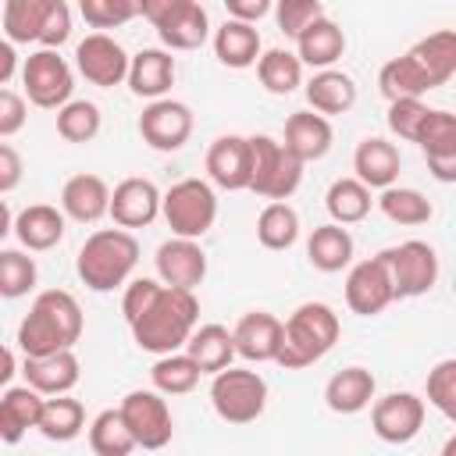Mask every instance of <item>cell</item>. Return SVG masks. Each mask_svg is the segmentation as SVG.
Returning <instances> with one entry per match:
<instances>
[{
    "label": "cell",
    "mask_w": 456,
    "mask_h": 456,
    "mask_svg": "<svg viewBox=\"0 0 456 456\" xmlns=\"http://www.w3.org/2000/svg\"><path fill=\"white\" fill-rule=\"evenodd\" d=\"M392 299H395V289H392V274H388L381 253L349 267V278H346V303H349L353 314H360V317H378Z\"/></svg>",
    "instance_id": "obj_15"
},
{
    "label": "cell",
    "mask_w": 456,
    "mask_h": 456,
    "mask_svg": "<svg viewBox=\"0 0 456 456\" xmlns=\"http://www.w3.org/2000/svg\"><path fill=\"white\" fill-rule=\"evenodd\" d=\"M89 449L96 456H128L135 449V438L121 417V410H103L89 424Z\"/></svg>",
    "instance_id": "obj_42"
},
{
    "label": "cell",
    "mask_w": 456,
    "mask_h": 456,
    "mask_svg": "<svg viewBox=\"0 0 456 456\" xmlns=\"http://www.w3.org/2000/svg\"><path fill=\"white\" fill-rule=\"evenodd\" d=\"M36 260L25 256L21 249H4L0 253V296L4 299H18V296H28L36 289Z\"/></svg>",
    "instance_id": "obj_44"
},
{
    "label": "cell",
    "mask_w": 456,
    "mask_h": 456,
    "mask_svg": "<svg viewBox=\"0 0 456 456\" xmlns=\"http://www.w3.org/2000/svg\"><path fill=\"white\" fill-rule=\"evenodd\" d=\"M68 36H71V11L64 0H50L46 18H43V32H39L43 50H57L61 43H68Z\"/></svg>",
    "instance_id": "obj_51"
},
{
    "label": "cell",
    "mask_w": 456,
    "mask_h": 456,
    "mask_svg": "<svg viewBox=\"0 0 456 456\" xmlns=\"http://www.w3.org/2000/svg\"><path fill=\"white\" fill-rule=\"evenodd\" d=\"M378 207H381V214H385L388 221L406 224V228L428 224L431 214H435L431 200H428L424 192H417V189H406V185H392V189H385V192L378 196Z\"/></svg>",
    "instance_id": "obj_39"
},
{
    "label": "cell",
    "mask_w": 456,
    "mask_h": 456,
    "mask_svg": "<svg viewBox=\"0 0 456 456\" xmlns=\"http://www.w3.org/2000/svg\"><path fill=\"white\" fill-rule=\"evenodd\" d=\"M331 139H335V132H331V125H328L324 114H317V110H296L285 121L281 146L292 157H299L303 164H310V160H321L331 150Z\"/></svg>",
    "instance_id": "obj_23"
},
{
    "label": "cell",
    "mask_w": 456,
    "mask_h": 456,
    "mask_svg": "<svg viewBox=\"0 0 456 456\" xmlns=\"http://www.w3.org/2000/svg\"><path fill=\"white\" fill-rule=\"evenodd\" d=\"M452 292H456V278H452Z\"/></svg>",
    "instance_id": "obj_58"
},
{
    "label": "cell",
    "mask_w": 456,
    "mask_h": 456,
    "mask_svg": "<svg viewBox=\"0 0 456 456\" xmlns=\"http://www.w3.org/2000/svg\"><path fill=\"white\" fill-rule=\"evenodd\" d=\"M346 53V32L331 21V18H321L314 21L299 39H296V57L317 71H328L338 57Z\"/></svg>",
    "instance_id": "obj_30"
},
{
    "label": "cell",
    "mask_w": 456,
    "mask_h": 456,
    "mask_svg": "<svg viewBox=\"0 0 456 456\" xmlns=\"http://www.w3.org/2000/svg\"><path fill=\"white\" fill-rule=\"evenodd\" d=\"M210 403H214V413L221 420H228V424H249L267 406V381L256 370L228 367V370L214 374V381H210Z\"/></svg>",
    "instance_id": "obj_8"
},
{
    "label": "cell",
    "mask_w": 456,
    "mask_h": 456,
    "mask_svg": "<svg viewBox=\"0 0 456 456\" xmlns=\"http://www.w3.org/2000/svg\"><path fill=\"white\" fill-rule=\"evenodd\" d=\"M214 53L224 68H249L256 64L264 53H260V32L246 21H235L228 18L217 32H214Z\"/></svg>",
    "instance_id": "obj_33"
},
{
    "label": "cell",
    "mask_w": 456,
    "mask_h": 456,
    "mask_svg": "<svg viewBox=\"0 0 456 456\" xmlns=\"http://www.w3.org/2000/svg\"><path fill=\"white\" fill-rule=\"evenodd\" d=\"M164 207V196L160 189L150 182V178H125L114 185V196H110V217L118 228H146L153 224V217L160 214Z\"/></svg>",
    "instance_id": "obj_19"
},
{
    "label": "cell",
    "mask_w": 456,
    "mask_h": 456,
    "mask_svg": "<svg viewBox=\"0 0 456 456\" xmlns=\"http://www.w3.org/2000/svg\"><path fill=\"white\" fill-rule=\"evenodd\" d=\"M14 68H18V57H14V43H0V86H7L11 82V75H14Z\"/></svg>",
    "instance_id": "obj_55"
},
{
    "label": "cell",
    "mask_w": 456,
    "mask_h": 456,
    "mask_svg": "<svg viewBox=\"0 0 456 456\" xmlns=\"http://www.w3.org/2000/svg\"><path fill=\"white\" fill-rule=\"evenodd\" d=\"M86 428V410L78 399L71 395H53L46 399L43 406V417H39V435L50 438V442H71L78 438Z\"/></svg>",
    "instance_id": "obj_38"
},
{
    "label": "cell",
    "mask_w": 456,
    "mask_h": 456,
    "mask_svg": "<svg viewBox=\"0 0 456 456\" xmlns=\"http://www.w3.org/2000/svg\"><path fill=\"white\" fill-rule=\"evenodd\" d=\"M235 353L249 363H278V353L285 346V321H278L274 314L267 310H249L239 317L235 331Z\"/></svg>",
    "instance_id": "obj_16"
},
{
    "label": "cell",
    "mask_w": 456,
    "mask_h": 456,
    "mask_svg": "<svg viewBox=\"0 0 456 456\" xmlns=\"http://www.w3.org/2000/svg\"><path fill=\"white\" fill-rule=\"evenodd\" d=\"M353 171L367 189H381L385 192L399 178V150L388 139L367 135V139H360V146L353 153Z\"/></svg>",
    "instance_id": "obj_26"
},
{
    "label": "cell",
    "mask_w": 456,
    "mask_h": 456,
    "mask_svg": "<svg viewBox=\"0 0 456 456\" xmlns=\"http://www.w3.org/2000/svg\"><path fill=\"white\" fill-rule=\"evenodd\" d=\"M46 7H50V0H7L4 4L7 43H39Z\"/></svg>",
    "instance_id": "obj_43"
},
{
    "label": "cell",
    "mask_w": 456,
    "mask_h": 456,
    "mask_svg": "<svg viewBox=\"0 0 456 456\" xmlns=\"http://www.w3.org/2000/svg\"><path fill=\"white\" fill-rule=\"evenodd\" d=\"M185 353L200 363L203 374H221L232 367V360L239 356L235 353V338L224 324H200L185 346Z\"/></svg>",
    "instance_id": "obj_31"
},
{
    "label": "cell",
    "mask_w": 456,
    "mask_h": 456,
    "mask_svg": "<svg viewBox=\"0 0 456 456\" xmlns=\"http://www.w3.org/2000/svg\"><path fill=\"white\" fill-rule=\"evenodd\" d=\"M21 82H25L28 100L36 107H43V110H61V107L71 103L75 78H71L68 61L57 50H36V53H28V61L21 64Z\"/></svg>",
    "instance_id": "obj_10"
},
{
    "label": "cell",
    "mask_w": 456,
    "mask_h": 456,
    "mask_svg": "<svg viewBox=\"0 0 456 456\" xmlns=\"http://www.w3.org/2000/svg\"><path fill=\"white\" fill-rule=\"evenodd\" d=\"M78 11L93 28H118V25L132 21L135 14H142V4H132V0H82Z\"/></svg>",
    "instance_id": "obj_48"
},
{
    "label": "cell",
    "mask_w": 456,
    "mask_h": 456,
    "mask_svg": "<svg viewBox=\"0 0 456 456\" xmlns=\"http://www.w3.org/2000/svg\"><path fill=\"white\" fill-rule=\"evenodd\" d=\"M200 363L189 356V353H171V356H157L150 378H153V388L160 395H185L200 385Z\"/></svg>",
    "instance_id": "obj_40"
},
{
    "label": "cell",
    "mask_w": 456,
    "mask_h": 456,
    "mask_svg": "<svg viewBox=\"0 0 456 456\" xmlns=\"http://www.w3.org/2000/svg\"><path fill=\"white\" fill-rule=\"evenodd\" d=\"M25 118H28V107L25 100L14 93V89H0V135L11 139L25 128Z\"/></svg>",
    "instance_id": "obj_52"
},
{
    "label": "cell",
    "mask_w": 456,
    "mask_h": 456,
    "mask_svg": "<svg viewBox=\"0 0 456 456\" xmlns=\"http://www.w3.org/2000/svg\"><path fill=\"white\" fill-rule=\"evenodd\" d=\"M381 260L392 274L395 299H417V296L431 292V285L438 281V253L420 239L381 249Z\"/></svg>",
    "instance_id": "obj_9"
},
{
    "label": "cell",
    "mask_w": 456,
    "mask_h": 456,
    "mask_svg": "<svg viewBox=\"0 0 456 456\" xmlns=\"http://www.w3.org/2000/svg\"><path fill=\"white\" fill-rule=\"evenodd\" d=\"M121 417L135 438L139 449H164L175 435V420H171V410H167V399L153 388H135L121 399Z\"/></svg>",
    "instance_id": "obj_11"
},
{
    "label": "cell",
    "mask_w": 456,
    "mask_h": 456,
    "mask_svg": "<svg viewBox=\"0 0 456 456\" xmlns=\"http://www.w3.org/2000/svg\"><path fill=\"white\" fill-rule=\"evenodd\" d=\"M25 385L36 388L39 395L53 399V395H68L78 385V356L71 349L53 353V356H25Z\"/></svg>",
    "instance_id": "obj_22"
},
{
    "label": "cell",
    "mask_w": 456,
    "mask_h": 456,
    "mask_svg": "<svg viewBox=\"0 0 456 456\" xmlns=\"http://www.w3.org/2000/svg\"><path fill=\"white\" fill-rule=\"evenodd\" d=\"M256 75H260V86L274 96H289L303 86V61L281 46L274 50H264V57L256 61Z\"/></svg>",
    "instance_id": "obj_36"
},
{
    "label": "cell",
    "mask_w": 456,
    "mask_h": 456,
    "mask_svg": "<svg viewBox=\"0 0 456 456\" xmlns=\"http://www.w3.org/2000/svg\"><path fill=\"white\" fill-rule=\"evenodd\" d=\"M374 388H378V381H374V374L367 367H342V370H335L328 378L324 403H328L331 413H346L349 417V413H360V410L370 406Z\"/></svg>",
    "instance_id": "obj_27"
},
{
    "label": "cell",
    "mask_w": 456,
    "mask_h": 456,
    "mask_svg": "<svg viewBox=\"0 0 456 456\" xmlns=\"http://www.w3.org/2000/svg\"><path fill=\"white\" fill-rule=\"evenodd\" d=\"M428 403L456 424V360H438L428 370Z\"/></svg>",
    "instance_id": "obj_47"
},
{
    "label": "cell",
    "mask_w": 456,
    "mask_h": 456,
    "mask_svg": "<svg viewBox=\"0 0 456 456\" xmlns=\"http://www.w3.org/2000/svg\"><path fill=\"white\" fill-rule=\"evenodd\" d=\"M256 239L264 249H289L299 239V214L289 203H267L256 217Z\"/></svg>",
    "instance_id": "obj_41"
},
{
    "label": "cell",
    "mask_w": 456,
    "mask_h": 456,
    "mask_svg": "<svg viewBox=\"0 0 456 456\" xmlns=\"http://www.w3.org/2000/svg\"><path fill=\"white\" fill-rule=\"evenodd\" d=\"M75 68L82 71L86 82L100 86V89H110V86H121L128 78V68H132V57L125 53V46L118 39H110L107 32H93L86 36L78 46H75Z\"/></svg>",
    "instance_id": "obj_12"
},
{
    "label": "cell",
    "mask_w": 456,
    "mask_h": 456,
    "mask_svg": "<svg viewBox=\"0 0 456 456\" xmlns=\"http://www.w3.org/2000/svg\"><path fill=\"white\" fill-rule=\"evenodd\" d=\"M207 175L214 185L235 192L249 189V139L246 135H217L207 150Z\"/></svg>",
    "instance_id": "obj_20"
},
{
    "label": "cell",
    "mask_w": 456,
    "mask_h": 456,
    "mask_svg": "<svg viewBox=\"0 0 456 456\" xmlns=\"http://www.w3.org/2000/svg\"><path fill=\"white\" fill-rule=\"evenodd\" d=\"M342 335L338 314L328 303H299L285 321V346L278 353V363L285 370H303L328 356Z\"/></svg>",
    "instance_id": "obj_4"
},
{
    "label": "cell",
    "mask_w": 456,
    "mask_h": 456,
    "mask_svg": "<svg viewBox=\"0 0 456 456\" xmlns=\"http://www.w3.org/2000/svg\"><path fill=\"white\" fill-rule=\"evenodd\" d=\"M306 256L324 274H335V271L349 267V260H353V235H349V228H342L335 221L331 224H317L310 232V239H306Z\"/></svg>",
    "instance_id": "obj_32"
},
{
    "label": "cell",
    "mask_w": 456,
    "mask_h": 456,
    "mask_svg": "<svg viewBox=\"0 0 456 456\" xmlns=\"http://www.w3.org/2000/svg\"><path fill=\"white\" fill-rule=\"evenodd\" d=\"M14 235L25 249L32 253H43V249H53L61 239H64V214L50 203H32L18 214L14 221Z\"/></svg>",
    "instance_id": "obj_29"
},
{
    "label": "cell",
    "mask_w": 456,
    "mask_h": 456,
    "mask_svg": "<svg viewBox=\"0 0 456 456\" xmlns=\"http://www.w3.org/2000/svg\"><path fill=\"white\" fill-rule=\"evenodd\" d=\"M196 321H200L196 292L164 285L157 303L132 324V338H135L139 349H146L153 356H171V353L189 346V338L196 331Z\"/></svg>",
    "instance_id": "obj_2"
},
{
    "label": "cell",
    "mask_w": 456,
    "mask_h": 456,
    "mask_svg": "<svg viewBox=\"0 0 456 456\" xmlns=\"http://www.w3.org/2000/svg\"><path fill=\"white\" fill-rule=\"evenodd\" d=\"M224 7H228V18L246 21V25H253V21H260L264 14L274 11L271 0H224Z\"/></svg>",
    "instance_id": "obj_54"
},
{
    "label": "cell",
    "mask_w": 456,
    "mask_h": 456,
    "mask_svg": "<svg viewBox=\"0 0 456 456\" xmlns=\"http://www.w3.org/2000/svg\"><path fill=\"white\" fill-rule=\"evenodd\" d=\"M175 86V57L167 50H139L128 68V89L146 100H164V93Z\"/></svg>",
    "instance_id": "obj_28"
},
{
    "label": "cell",
    "mask_w": 456,
    "mask_h": 456,
    "mask_svg": "<svg viewBox=\"0 0 456 456\" xmlns=\"http://www.w3.org/2000/svg\"><path fill=\"white\" fill-rule=\"evenodd\" d=\"M43 406H46V395H39V392L28 388V385H11V388H4V395H0V438H4L7 445L21 442L28 428H39Z\"/></svg>",
    "instance_id": "obj_25"
},
{
    "label": "cell",
    "mask_w": 456,
    "mask_h": 456,
    "mask_svg": "<svg viewBox=\"0 0 456 456\" xmlns=\"http://www.w3.org/2000/svg\"><path fill=\"white\" fill-rule=\"evenodd\" d=\"M164 292V281H157V278H135V281H128L125 285V296H121V314H125V321H128V328L157 303V296Z\"/></svg>",
    "instance_id": "obj_50"
},
{
    "label": "cell",
    "mask_w": 456,
    "mask_h": 456,
    "mask_svg": "<svg viewBox=\"0 0 456 456\" xmlns=\"http://www.w3.org/2000/svg\"><path fill=\"white\" fill-rule=\"evenodd\" d=\"M406 57L417 64V71L424 75L428 89L445 86L456 75V28H438V32L417 39L406 50Z\"/></svg>",
    "instance_id": "obj_21"
},
{
    "label": "cell",
    "mask_w": 456,
    "mask_h": 456,
    "mask_svg": "<svg viewBox=\"0 0 456 456\" xmlns=\"http://www.w3.org/2000/svg\"><path fill=\"white\" fill-rule=\"evenodd\" d=\"M306 103L317 110V114H346L353 103H356V82L346 75V71H317L310 82H306Z\"/></svg>",
    "instance_id": "obj_34"
},
{
    "label": "cell",
    "mask_w": 456,
    "mask_h": 456,
    "mask_svg": "<svg viewBox=\"0 0 456 456\" xmlns=\"http://www.w3.org/2000/svg\"><path fill=\"white\" fill-rule=\"evenodd\" d=\"M370 428L388 445H406L424 428V399L413 392H388L370 410Z\"/></svg>",
    "instance_id": "obj_13"
},
{
    "label": "cell",
    "mask_w": 456,
    "mask_h": 456,
    "mask_svg": "<svg viewBox=\"0 0 456 456\" xmlns=\"http://www.w3.org/2000/svg\"><path fill=\"white\" fill-rule=\"evenodd\" d=\"M135 264H139V242L125 228L93 232L75 256V271L86 281V289H93V292H114L118 285L128 281Z\"/></svg>",
    "instance_id": "obj_3"
},
{
    "label": "cell",
    "mask_w": 456,
    "mask_h": 456,
    "mask_svg": "<svg viewBox=\"0 0 456 456\" xmlns=\"http://www.w3.org/2000/svg\"><path fill=\"white\" fill-rule=\"evenodd\" d=\"M142 18L171 50H200L210 36L207 7L196 0H142Z\"/></svg>",
    "instance_id": "obj_7"
},
{
    "label": "cell",
    "mask_w": 456,
    "mask_h": 456,
    "mask_svg": "<svg viewBox=\"0 0 456 456\" xmlns=\"http://www.w3.org/2000/svg\"><path fill=\"white\" fill-rule=\"evenodd\" d=\"M157 278L171 289H196L207 278V253L196 239H167L157 246Z\"/></svg>",
    "instance_id": "obj_18"
},
{
    "label": "cell",
    "mask_w": 456,
    "mask_h": 456,
    "mask_svg": "<svg viewBox=\"0 0 456 456\" xmlns=\"http://www.w3.org/2000/svg\"><path fill=\"white\" fill-rule=\"evenodd\" d=\"M442 456H456V435H452V438L442 445Z\"/></svg>",
    "instance_id": "obj_57"
},
{
    "label": "cell",
    "mask_w": 456,
    "mask_h": 456,
    "mask_svg": "<svg viewBox=\"0 0 456 456\" xmlns=\"http://www.w3.org/2000/svg\"><path fill=\"white\" fill-rule=\"evenodd\" d=\"M139 135L160 153H175L192 135V110L182 100H153L139 114Z\"/></svg>",
    "instance_id": "obj_14"
},
{
    "label": "cell",
    "mask_w": 456,
    "mask_h": 456,
    "mask_svg": "<svg viewBox=\"0 0 456 456\" xmlns=\"http://www.w3.org/2000/svg\"><path fill=\"white\" fill-rule=\"evenodd\" d=\"M378 89H381V96H385L388 103H399V100H420L424 93H431L428 82H424V75L417 71V64H413L406 53H403V57H392V61L381 64V71H378Z\"/></svg>",
    "instance_id": "obj_37"
},
{
    "label": "cell",
    "mask_w": 456,
    "mask_h": 456,
    "mask_svg": "<svg viewBox=\"0 0 456 456\" xmlns=\"http://www.w3.org/2000/svg\"><path fill=\"white\" fill-rule=\"evenodd\" d=\"M82 338V306L64 289H46L32 299L18 324V349L25 356H53Z\"/></svg>",
    "instance_id": "obj_1"
},
{
    "label": "cell",
    "mask_w": 456,
    "mask_h": 456,
    "mask_svg": "<svg viewBox=\"0 0 456 456\" xmlns=\"http://www.w3.org/2000/svg\"><path fill=\"white\" fill-rule=\"evenodd\" d=\"M431 107L424 100H399V103H388V128L392 135L406 139V142H417L424 121H428Z\"/></svg>",
    "instance_id": "obj_49"
},
{
    "label": "cell",
    "mask_w": 456,
    "mask_h": 456,
    "mask_svg": "<svg viewBox=\"0 0 456 456\" xmlns=\"http://www.w3.org/2000/svg\"><path fill=\"white\" fill-rule=\"evenodd\" d=\"M11 374H14V353H11V349H4V370H0V381L7 385V381H11Z\"/></svg>",
    "instance_id": "obj_56"
},
{
    "label": "cell",
    "mask_w": 456,
    "mask_h": 456,
    "mask_svg": "<svg viewBox=\"0 0 456 456\" xmlns=\"http://www.w3.org/2000/svg\"><path fill=\"white\" fill-rule=\"evenodd\" d=\"M100 132V107L89 100H71L57 110V135L68 142H89Z\"/></svg>",
    "instance_id": "obj_45"
},
{
    "label": "cell",
    "mask_w": 456,
    "mask_h": 456,
    "mask_svg": "<svg viewBox=\"0 0 456 456\" xmlns=\"http://www.w3.org/2000/svg\"><path fill=\"white\" fill-rule=\"evenodd\" d=\"M21 182V157L11 142L0 146V192H14V185Z\"/></svg>",
    "instance_id": "obj_53"
},
{
    "label": "cell",
    "mask_w": 456,
    "mask_h": 456,
    "mask_svg": "<svg viewBox=\"0 0 456 456\" xmlns=\"http://www.w3.org/2000/svg\"><path fill=\"white\" fill-rule=\"evenodd\" d=\"M324 18V4L321 0H281L274 7V21H278V32L289 36V39H299L314 21Z\"/></svg>",
    "instance_id": "obj_46"
},
{
    "label": "cell",
    "mask_w": 456,
    "mask_h": 456,
    "mask_svg": "<svg viewBox=\"0 0 456 456\" xmlns=\"http://www.w3.org/2000/svg\"><path fill=\"white\" fill-rule=\"evenodd\" d=\"M303 182V160L271 135H249V192L285 203Z\"/></svg>",
    "instance_id": "obj_5"
},
{
    "label": "cell",
    "mask_w": 456,
    "mask_h": 456,
    "mask_svg": "<svg viewBox=\"0 0 456 456\" xmlns=\"http://www.w3.org/2000/svg\"><path fill=\"white\" fill-rule=\"evenodd\" d=\"M417 146L424 150L431 178L452 185L456 182V114L431 107V114L417 135Z\"/></svg>",
    "instance_id": "obj_17"
},
{
    "label": "cell",
    "mask_w": 456,
    "mask_h": 456,
    "mask_svg": "<svg viewBox=\"0 0 456 456\" xmlns=\"http://www.w3.org/2000/svg\"><path fill=\"white\" fill-rule=\"evenodd\" d=\"M370 203H374L370 200V189L360 178H335L328 185V196H324V207H328L331 221L342 224V228L363 221L370 214Z\"/></svg>",
    "instance_id": "obj_35"
},
{
    "label": "cell",
    "mask_w": 456,
    "mask_h": 456,
    "mask_svg": "<svg viewBox=\"0 0 456 456\" xmlns=\"http://www.w3.org/2000/svg\"><path fill=\"white\" fill-rule=\"evenodd\" d=\"M110 196L114 192L100 175H71L61 189V210L78 224H93L110 214Z\"/></svg>",
    "instance_id": "obj_24"
},
{
    "label": "cell",
    "mask_w": 456,
    "mask_h": 456,
    "mask_svg": "<svg viewBox=\"0 0 456 456\" xmlns=\"http://www.w3.org/2000/svg\"><path fill=\"white\" fill-rule=\"evenodd\" d=\"M167 228L175 232V239H200L214 228L217 221V196L210 189V182L203 178H182L164 192V207H160Z\"/></svg>",
    "instance_id": "obj_6"
}]
</instances>
